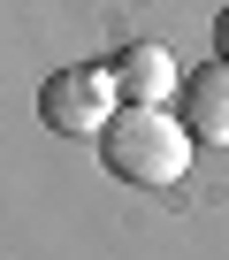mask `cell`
Wrapping results in <instances>:
<instances>
[{"instance_id":"3957f363","label":"cell","mask_w":229,"mask_h":260,"mask_svg":"<svg viewBox=\"0 0 229 260\" xmlns=\"http://www.w3.org/2000/svg\"><path fill=\"white\" fill-rule=\"evenodd\" d=\"M107 69H114V84H123V100H138V107H168V100L183 92L176 54H168V46H153V39H130Z\"/></svg>"},{"instance_id":"277c9868","label":"cell","mask_w":229,"mask_h":260,"mask_svg":"<svg viewBox=\"0 0 229 260\" xmlns=\"http://www.w3.org/2000/svg\"><path fill=\"white\" fill-rule=\"evenodd\" d=\"M176 115H183V130L199 146H229V61L191 69L183 92H176Z\"/></svg>"},{"instance_id":"6da1fadb","label":"cell","mask_w":229,"mask_h":260,"mask_svg":"<svg viewBox=\"0 0 229 260\" xmlns=\"http://www.w3.org/2000/svg\"><path fill=\"white\" fill-rule=\"evenodd\" d=\"M191 146H199V138L183 130V115H168V107H138V100H123V115L99 130V161H107V176H123V184H138V191H168V184H183Z\"/></svg>"},{"instance_id":"7a4b0ae2","label":"cell","mask_w":229,"mask_h":260,"mask_svg":"<svg viewBox=\"0 0 229 260\" xmlns=\"http://www.w3.org/2000/svg\"><path fill=\"white\" fill-rule=\"evenodd\" d=\"M123 115V84H114V69L99 61H77V69H54L39 84V122L54 130V138H99V130Z\"/></svg>"},{"instance_id":"5b68a950","label":"cell","mask_w":229,"mask_h":260,"mask_svg":"<svg viewBox=\"0 0 229 260\" xmlns=\"http://www.w3.org/2000/svg\"><path fill=\"white\" fill-rule=\"evenodd\" d=\"M214 61H229V8L214 16Z\"/></svg>"}]
</instances>
